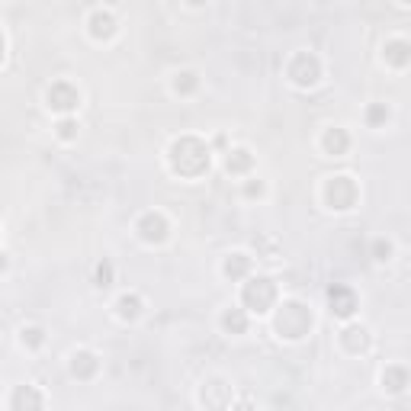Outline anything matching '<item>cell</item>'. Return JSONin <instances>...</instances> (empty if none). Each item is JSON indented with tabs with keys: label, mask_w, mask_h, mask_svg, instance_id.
<instances>
[{
	"label": "cell",
	"mask_w": 411,
	"mask_h": 411,
	"mask_svg": "<svg viewBox=\"0 0 411 411\" xmlns=\"http://www.w3.org/2000/svg\"><path fill=\"white\" fill-rule=\"evenodd\" d=\"M357 196H360V190H357V183L350 180V177H331V180L325 183V202H328V209H350L357 202Z\"/></svg>",
	"instance_id": "cell-5"
},
{
	"label": "cell",
	"mask_w": 411,
	"mask_h": 411,
	"mask_svg": "<svg viewBox=\"0 0 411 411\" xmlns=\"http://www.w3.org/2000/svg\"><path fill=\"white\" fill-rule=\"evenodd\" d=\"M0 58H4V35H0Z\"/></svg>",
	"instance_id": "cell-29"
},
{
	"label": "cell",
	"mask_w": 411,
	"mask_h": 411,
	"mask_svg": "<svg viewBox=\"0 0 411 411\" xmlns=\"http://www.w3.org/2000/svg\"><path fill=\"white\" fill-rule=\"evenodd\" d=\"M321 148H325L328 154L341 158V154H347V148H350V135L344 132V129H328V132L321 135Z\"/></svg>",
	"instance_id": "cell-12"
},
{
	"label": "cell",
	"mask_w": 411,
	"mask_h": 411,
	"mask_svg": "<svg viewBox=\"0 0 411 411\" xmlns=\"http://www.w3.org/2000/svg\"><path fill=\"white\" fill-rule=\"evenodd\" d=\"M241 302H244V308H251V312H257V315H267L273 308V302H277V286H273V279H267V277L248 279L241 289Z\"/></svg>",
	"instance_id": "cell-3"
},
{
	"label": "cell",
	"mask_w": 411,
	"mask_h": 411,
	"mask_svg": "<svg viewBox=\"0 0 411 411\" xmlns=\"http://www.w3.org/2000/svg\"><path fill=\"white\" fill-rule=\"evenodd\" d=\"M383 386L389 392H402L405 386H408V369H405V366H389L383 373Z\"/></svg>",
	"instance_id": "cell-19"
},
{
	"label": "cell",
	"mask_w": 411,
	"mask_h": 411,
	"mask_svg": "<svg viewBox=\"0 0 411 411\" xmlns=\"http://www.w3.org/2000/svg\"><path fill=\"white\" fill-rule=\"evenodd\" d=\"M202 402L209 405V408H216V411L228 408V402H231V386L225 383V379H209V383L202 386Z\"/></svg>",
	"instance_id": "cell-9"
},
{
	"label": "cell",
	"mask_w": 411,
	"mask_h": 411,
	"mask_svg": "<svg viewBox=\"0 0 411 411\" xmlns=\"http://www.w3.org/2000/svg\"><path fill=\"white\" fill-rule=\"evenodd\" d=\"M408 42L405 39H395V42H389L386 45V62L392 64V68H405L408 64Z\"/></svg>",
	"instance_id": "cell-18"
},
{
	"label": "cell",
	"mask_w": 411,
	"mask_h": 411,
	"mask_svg": "<svg viewBox=\"0 0 411 411\" xmlns=\"http://www.w3.org/2000/svg\"><path fill=\"white\" fill-rule=\"evenodd\" d=\"M100 369V360L91 354V350H77L74 357H71V376L77 379H93Z\"/></svg>",
	"instance_id": "cell-11"
},
{
	"label": "cell",
	"mask_w": 411,
	"mask_h": 411,
	"mask_svg": "<svg viewBox=\"0 0 411 411\" xmlns=\"http://www.w3.org/2000/svg\"><path fill=\"white\" fill-rule=\"evenodd\" d=\"M139 235H141V241H148V244H161L164 238H168V231H170V225H168V219L161 216V212H145V216L139 219Z\"/></svg>",
	"instance_id": "cell-8"
},
{
	"label": "cell",
	"mask_w": 411,
	"mask_h": 411,
	"mask_svg": "<svg viewBox=\"0 0 411 411\" xmlns=\"http://www.w3.org/2000/svg\"><path fill=\"white\" fill-rule=\"evenodd\" d=\"M235 411H254V402L251 398H241V402L235 405Z\"/></svg>",
	"instance_id": "cell-27"
},
{
	"label": "cell",
	"mask_w": 411,
	"mask_h": 411,
	"mask_svg": "<svg viewBox=\"0 0 411 411\" xmlns=\"http://www.w3.org/2000/svg\"><path fill=\"white\" fill-rule=\"evenodd\" d=\"M286 74H289V81H293L296 87H315L321 81V62L312 52H299V55H293Z\"/></svg>",
	"instance_id": "cell-4"
},
{
	"label": "cell",
	"mask_w": 411,
	"mask_h": 411,
	"mask_svg": "<svg viewBox=\"0 0 411 411\" xmlns=\"http://www.w3.org/2000/svg\"><path fill=\"white\" fill-rule=\"evenodd\" d=\"M222 328L231 331V335H244V331H248V315H244L241 308H228V312L222 315Z\"/></svg>",
	"instance_id": "cell-20"
},
{
	"label": "cell",
	"mask_w": 411,
	"mask_h": 411,
	"mask_svg": "<svg viewBox=\"0 0 411 411\" xmlns=\"http://www.w3.org/2000/svg\"><path fill=\"white\" fill-rule=\"evenodd\" d=\"M373 254H376V260H379V264H383V260H389V257H392V244L379 238V241L373 244Z\"/></svg>",
	"instance_id": "cell-25"
},
{
	"label": "cell",
	"mask_w": 411,
	"mask_h": 411,
	"mask_svg": "<svg viewBox=\"0 0 411 411\" xmlns=\"http://www.w3.org/2000/svg\"><path fill=\"white\" fill-rule=\"evenodd\" d=\"M341 341H344V347H347L350 354H363V350L369 347V331L363 325H350V328H344Z\"/></svg>",
	"instance_id": "cell-13"
},
{
	"label": "cell",
	"mask_w": 411,
	"mask_h": 411,
	"mask_svg": "<svg viewBox=\"0 0 411 411\" xmlns=\"http://www.w3.org/2000/svg\"><path fill=\"white\" fill-rule=\"evenodd\" d=\"M58 135H62V139H74V135H77V126L71 122V119H62V122H58Z\"/></svg>",
	"instance_id": "cell-26"
},
{
	"label": "cell",
	"mask_w": 411,
	"mask_h": 411,
	"mask_svg": "<svg viewBox=\"0 0 411 411\" xmlns=\"http://www.w3.org/2000/svg\"><path fill=\"white\" fill-rule=\"evenodd\" d=\"M254 164L251 151H244V148H235V151H228V158H225V170L228 174H248Z\"/></svg>",
	"instance_id": "cell-15"
},
{
	"label": "cell",
	"mask_w": 411,
	"mask_h": 411,
	"mask_svg": "<svg viewBox=\"0 0 411 411\" xmlns=\"http://www.w3.org/2000/svg\"><path fill=\"white\" fill-rule=\"evenodd\" d=\"M45 100H49V110L71 112V110H77V103H81V93H77V87H71L68 81H55V84L49 87V93H45Z\"/></svg>",
	"instance_id": "cell-6"
},
{
	"label": "cell",
	"mask_w": 411,
	"mask_h": 411,
	"mask_svg": "<svg viewBox=\"0 0 411 411\" xmlns=\"http://www.w3.org/2000/svg\"><path fill=\"white\" fill-rule=\"evenodd\" d=\"M116 315L122 321H135L141 315V299L139 296H119V302H116Z\"/></svg>",
	"instance_id": "cell-17"
},
{
	"label": "cell",
	"mask_w": 411,
	"mask_h": 411,
	"mask_svg": "<svg viewBox=\"0 0 411 411\" xmlns=\"http://www.w3.org/2000/svg\"><path fill=\"white\" fill-rule=\"evenodd\" d=\"M248 270H251V257H248V254H228V260H225V277L244 279Z\"/></svg>",
	"instance_id": "cell-16"
},
{
	"label": "cell",
	"mask_w": 411,
	"mask_h": 411,
	"mask_svg": "<svg viewBox=\"0 0 411 411\" xmlns=\"http://www.w3.org/2000/svg\"><path fill=\"white\" fill-rule=\"evenodd\" d=\"M386 119H389V110H386V103H373V106H369V110H366V122H369V126H373V129H376V126H383Z\"/></svg>",
	"instance_id": "cell-23"
},
{
	"label": "cell",
	"mask_w": 411,
	"mask_h": 411,
	"mask_svg": "<svg viewBox=\"0 0 411 411\" xmlns=\"http://www.w3.org/2000/svg\"><path fill=\"white\" fill-rule=\"evenodd\" d=\"M7 264H10V260H7V254H4V251H0V273H4V270H7Z\"/></svg>",
	"instance_id": "cell-28"
},
{
	"label": "cell",
	"mask_w": 411,
	"mask_h": 411,
	"mask_svg": "<svg viewBox=\"0 0 411 411\" xmlns=\"http://www.w3.org/2000/svg\"><path fill=\"white\" fill-rule=\"evenodd\" d=\"M13 411H42V392L35 389V386H20L10 398Z\"/></svg>",
	"instance_id": "cell-10"
},
{
	"label": "cell",
	"mask_w": 411,
	"mask_h": 411,
	"mask_svg": "<svg viewBox=\"0 0 411 411\" xmlns=\"http://www.w3.org/2000/svg\"><path fill=\"white\" fill-rule=\"evenodd\" d=\"M168 158H170L174 174H180V177H199L209 170V148H206V141L193 139V135L177 139L174 145H170Z\"/></svg>",
	"instance_id": "cell-1"
},
{
	"label": "cell",
	"mask_w": 411,
	"mask_h": 411,
	"mask_svg": "<svg viewBox=\"0 0 411 411\" xmlns=\"http://www.w3.org/2000/svg\"><path fill=\"white\" fill-rule=\"evenodd\" d=\"M196 84H199V81H196L193 71H183V74H177L174 91H177V93H193V91H196Z\"/></svg>",
	"instance_id": "cell-22"
},
{
	"label": "cell",
	"mask_w": 411,
	"mask_h": 411,
	"mask_svg": "<svg viewBox=\"0 0 411 411\" xmlns=\"http://www.w3.org/2000/svg\"><path fill=\"white\" fill-rule=\"evenodd\" d=\"M42 341H45V331L39 325L23 328V344H26V347H42Z\"/></svg>",
	"instance_id": "cell-21"
},
{
	"label": "cell",
	"mask_w": 411,
	"mask_h": 411,
	"mask_svg": "<svg viewBox=\"0 0 411 411\" xmlns=\"http://www.w3.org/2000/svg\"><path fill=\"white\" fill-rule=\"evenodd\" d=\"M273 328H277V335L286 337V341H299L302 335H308V328H312V312L302 302H283L277 318H273Z\"/></svg>",
	"instance_id": "cell-2"
},
{
	"label": "cell",
	"mask_w": 411,
	"mask_h": 411,
	"mask_svg": "<svg viewBox=\"0 0 411 411\" xmlns=\"http://www.w3.org/2000/svg\"><path fill=\"white\" fill-rule=\"evenodd\" d=\"M328 306H331V315H337V318H350V315L357 312V293L344 283L328 286Z\"/></svg>",
	"instance_id": "cell-7"
},
{
	"label": "cell",
	"mask_w": 411,
	"mask_h": 411,
	"mask_svg": "<svg viewBox=\"0 0 411 411\" xmlns=\"http://www.w3.org/2000/svg\"><path fill=\"white\" fill-rule=\"evenodd\" d=\"M116 33V20H112L110 10H93L91 16V35L93 39H110Z\"/></svg>",
	"instance_id": "cell-14"
},
{
	"label": "cell",
	"mask_w": 411,
	"mask_h": 411,
	"mask_svg": "<svg viewBox=\"0 0 411 411\" xmlns=\"http://www.w3.org/2000/svg\"><path fill=\"white\" fill-rule=\"evenodd\" d=\"M97 286H100V289L112 286V264H110V260H100V264H97Z\"/></svg>",
	"instance_id": "cell-24"
}]
</instances>
